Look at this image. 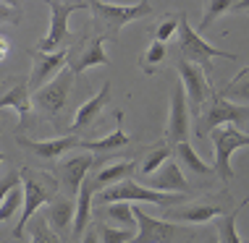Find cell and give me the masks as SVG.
<instances>
[{
    "mask_svg": "<svg viewBox=\"0 0 249 243\" xmlns=\"http://www.w3.org/2000/svg\"><path fill=\"white\" fill-rule=\"evenodd\" d=\"M21 183H24V207L18 214L16 227L11 230V238H21L24 227L29 225V220H35V212L45 204H53L58 199V178L45 170H35V167H24L21 170Z\"/></svg>",
    "mask_w": 249,
    "mask_h": 243,
    "instance_id": "obj_1",
    "label": "cell"
},
{
    "mask_svg": "<svg viewBox=\"0 0 249 243\" xmlns=\"http://www.w3.org/2000/svg\"><path fill=\"white\" fill-rule=\"evenodd\" d=\"M87 8L92 11V34L103 37L105 42H116L121 29L129 21L150 16L152 3L150 0H142V3H137V5H113V3L92 0V3H87Z\"/></svg>",
    "mask_w": 249,
    "mask_h": 243,
    "instance_id": "obj_2",
    "label": "cell"
},
{
    "mask_svg": "<svg viewBox=\"0 0 249 243\" xmlns=\"http://www.w3.org/2000/svg\"><path fill=\"white\" fill-rule=\"evenodd\" d=\"M178 50H181V60L194 63L205 71L207 79H213V58H226V60H236L233 52L218 50L210 42H205L202 34H197V29H192L186 16L181 13V26H178Z\"/></svg>",
    "mask_w": 249,
    "mask_h": 243,
    "instance_id": "obj_3",
    "label": "cell"
},
{
    "mask_svg": "<svg viewBox=\"0 0 249 243\" xmlns=\"http://www.w3.org/2000/svg\"><path fill=\"white\" fill-rule=\"evenodd\" d=\"M244 123H249V107L231 102L220 92H213L210 105L197 115V136L205 139L207 133H213L220 126H244Z\"/></svg>",
    "mask_w": 249,
    "mask_h": 243,
    "instance_id": "obj_4",
    "label": "cell"
},
{
    "mask_svg": "<svg viewBox=\"0 0 249 243\" xmlns=\"http://www.w3.org/2000/svg\"><path fill=\"white\" fill-rule=\"evenodd\" d=\"M210 139H213V149H215V162H213L215 173H218V178L223 183H231V178H233L231 157L236 149L249 146V133H244L236 126H220L210 133Z\"/></svg>",
    "mask_w": 249,
    "mask_h": 243,
    "instance_id": "obj_5",
    "label": "cell"
},
{
    "mask_svg": "<svg viewBox=\"0 0 249 243\" xmlns=\"http://www.w3.org/2000/svg\"><path fill=\"white\" fill-rule=\"evenodd\" d=\"M71 86H73V73L69 68H63L48 86H42L39 92L32 94V105H35L48 120L58 123V115L69 107Z\"/></svg>",
    "mask_w": 249,
    "mask_h": 243,
    "instance_id": "obj_6",
    "label": "cell"
},
{
    "mask_svg": "<svg viewBox=\"0 0 249 243\" xmlns=\"http://www.w3.org/2000/svg\"><path fill=\"white\" fill-rule=\"evenodd\" d=\"M50 8V29L48 34L37 42L39 52H60V47H66L71 42V29H69V18L73 11L87 8V3H66V0H53L48 3Z\"/></svg>",
    "mask_w": 249,
    "mask_h": 243,
    "instance_id": "obj_7",
    "label": "cell"
},
{
    "mask_svg": "<svg viewBox=\"0 0 249 243\" xmlns=\"http://www.w3.org/2000/svg\"><path fill=\"white\" fill-rule=\"evenodd\" d=\"M134 217H137V225H139V233L131 243H173L181 235L189 238V230L186 227L176 225V222H168V220H155L144 212L139 204H134Z\"/></svg>",
    "mask_w": 249,
    "mask_h": 243,
    "instance_id": "obj_8",
    "label": "cell"
},
{
    "mask_svg": "<svg viewBox=\"0 0 249 243\" xmlns=\"http://www.w3.org/2000/svg\"><path fill=\"white\" fill-rule=\"evenodd\" d=\"M103 45H105V39L89 32V34H84L71 50H66L69 52V71L73 76L84 73L87 68H92V65H110V58L105 55Z\"/></svg>",
    "mask_w": 249,
    "mask_h": 243,
    "instance_id": "obj_9",
    "label": "cell"
},
{
    "mask_svg": "<svg viewBox=\"0 0 249 243\" xmlns=\"http://www.w3.org/2000/svg\"><path fill=\"white\" fill-rule=\"evenodd\" d=\"M26 55L32 58V73H29V89L39 92L42 86H48L60 71L69 65V52H39V50H26Z\"/></svg>",
    "mask_w": 249,
    "mask_h": 243,
    "instance_id": "obj_10",
    "label": "cell"
},
{
    "mask_svg": "<svg viewBox=\"0 0 249 243\" xmlns=\"http://www.w3.org/2000/svg\"><path fill=\"white\" fill-rule=\"evenodd\" d=\"M165 136L173 146L189 141V97H186V89L181 81L171 92V115H168Z\"/></svg>",
    "mask_w": 249,
    "mask_h": 243,
    "instance_id": "obj_11",
    "label": "cell"
},
{
    "mask_svg": "<svg viewBox=\"0 0 249 243\" xmlns=\"http://www.w3.org/2000/svg\"><path fill=\"white\" fill-rule=\"evenodd\" d=\"M178 68V76H181V84L186 89V97H189V107L194 115L202 113V105H205L207 97H213V89H210V79L205 76V71L194 63H186V60L178 58L176 63Z\"/></svg>",
    "mask_w": 249,
    "mask_h": 243,
    "instance_id": "obj_12",
    "label": "cell"
},
{
    "mask_svg": "<svg viewBox=\"0 0 249 243\" xmlns=\"http://www.w3.org/2000/svg\"><path fill=\"white\" fill-rule=\"evenodd\" d=\"M95 165H97V157H92V154L69 157V160H63V162L55 167V178H58V183L63 186V191L69 194V196H79L84 180L89 178L87 173H89Z\"/></svg>",
    "mask_w": 249,
    "mask_h": 243,
    "instance_id": "obj_13",
    "label": "cell"
},
{
    "mask_svg": "<svg viewBox=\"0 0 249 243\" xmlns=\"http://www.w3.org/2000/svg\"><path fill=\"white\" fill-rule=\"evenodd\" d=\"M29 92H32L29 89V79H18L8 92L0 94V110H3V107H11V110H16V115H18V126H16L18 136H21L26 128L32 126V99H29Z\"/></svg>",
    "mask_w": 249,
    "mask_h": 243,
    "instance_id": "obj_14",
    "label": "cell"
},
{
    "mask_svg": "<svg viewBox=\"0 0 249 243\" xmlns=\"http://www.w3.org/2000/svg\"><path fill=\"white\" fill-rule=\"evenodd\" d=\"M16 144L26 149L29 154H37L42 160H58L60 154H66L69 149H79L82 146V139L76 133H69V136H60V139H50V141H32L26 136H16Z\"/></svg>",
    "mask_w": 249,
    "mask_h": 243,
    "instance_id": "obj_15",
    "label": "cell"
},
{
    "mask_svg": "<svg viewBox=\"0 0 249 243\" xmlns=\"http://www.w3.org/2000/svg\"><path fill=\"white\" fill-rule=\"evenodd\" d=\"M223 207L213 204V201H197V204H181V207H171L165 209L163 217H168V222H189V225H202V222H210L213 217H220Z\"/></svg>",
    "mask_w": 249,
    "mask_h": 243,
    "instance_id": "obj_16",
    "label": "cell"
},
{
    "mask_svg": "<svg viewBox=\"0 0 249 243\" xmlns=\"http://www.w3.org/2000/svg\"><path fill=\"white\" fill-rule=\"evenodd\" d=\"M147 188H155V191H163V194H189V183H186L184 173L176 162H165L152 178H147Z\"/></svg>",
    "mask_w": 249,
    "mask_h": 243,
    "instance_id": "obj_17",
    "label": "cell"
},
{
    "mask_svg": "<svg viewBox=\"0 0 249 243\" xmlns=\"http://www.w3.org/2000/svg\"><path fill=\"white\" fill-rule=\"evenodd\" d=\"M110 102V81H105L103 89H100L92 99H87V102L76 110V115H73V123H71V131H82V128H89L92 123L97 120V115L105 110V105Z\"/></svg>",
    "mask_w": 249,
    "mask_h": 243,
    "instance_id": "obj_18",
    "label": "cell"
},
{
    "mask_svg": "<svg viewBox=\"0 0 249 243\" xmlns=\"http://www.w3.org/2000/svg\"><path fill=\"white\" fill-rule=\"evenodd\" d=\"M134 173H137L134 160H121V162H113V165L100 167L97 175H89V178H92V186H95L97 191H105V188H110V186H118V183H124V180H131Z\"/></svg>",
    "mask_w": 249,
    "mask_h": 243,
    "instance_id": "obj_19",
    "label": "cell"
},
{
    "mask_svg": "<svg viewBox=\"0 0 249 243\" xmlns=\"http://www.w3.org/2000/svg\"><path fill=\"white\" fill-rule=\"evenodd\" d=\"M118 120H124V115H121V110H118ZM131 144V136L121 128V123H118V128L113 133H107V136H103V139H82V146L79 149H87V152H97V154H110V152H116V149H124V146H129Z\"/></svg>",
    "mask_w": 249,
    "mask_h": 243,
    "instance_id": "obj_20",
    "label": "cell"
},
{
    "mask_svg": "<svg viewBox=\"0 0 249 243\" xmlns=\"http://www.w3.org/2000/svg\"><path fill=\"white\" fill-rule=\"evenodd\" d=\"M97 188L92 186V178L84 180L82 191L76 196V214H73V235H84L89 230V220H92V196Z\"/></svg>",
    "mask_w": 249,
    "mask_h": 243,
    "instance_id": "obj_21",
    "label": "cell"
},
{
    "mask_svg": "<svg viewBox=\"0 0 249 243\" xmlns=\"http://www.w3.org/2000/svg\"><path fill=\"white\" fill-rule=\"evenodd\" d=\"M73 214H76V204H73L71 199H55V201L48 207L45 220H48V225H50L58 235H63L66 230H69Z\"/></svg>",
    "mask_w": 249,
    "mask_h": 243,
    "instance_id": "obj_22",
    "label": "cell"
},
{
    "mask_svg": "<svg viewBox=\"0 0 249 243\" xmlns=\"http://www.w3.org/2000/svg\"><path fill=\"white\" fill-rule=\"evenodd\" d=\"M173 152H176V157L184 162V167H186L189 173H194V175H210V173H215V167H210L207 162L199 160V154L192 149L189 141H184V144L173 146Z\"/></svg>",
    "mask_w": 249,
    "mask_h": 243,
    "instance_id": "obj_23",
    "label": "cell"
},
{
    "mask_svg": "<svg viewBox=\"0 0 249 243\" xmlns=\"http://www.w3.org/2000/svg\"><path fill=\"white\" fill-rule=\"evenodd\" d=\"M231 11H239L236 0H207V3H205V16H202V21L197 26V34H202V32H205L215 18L226 16V13H231Z\"/></svg>",
    "mask_w": 249,
    "mask_h": 243,
    "instance_id": "obj_24",
    "label": "cell"
},
{
    "mask_svg": "<svg viewBox=\"0 0 249 243\" xmlns=\"http://www.w3.org/2000/svg\"><path fill=\"white\" fill-rule=\"evenodd\" d=\"M100 217H110L113 222H118L121 227H126V230H134V209L129 201H116V204H107L105 209H100Z\"/></svg>",
    "mask_w": 249,
    "mask_h": 243,
    "instance_id": "obj_25",
    "label": "cell"
},
{
    "mask_svg": "<svg viewBox=\"0 0 249 243\" xmlns=\"http://www.w3.org/2000/svg\"><path fill=\"white\" fill-rule=\"evenodd\" d=\"M171 154H173V149H171L168 144H165V146H155V149L147 152L144 162L139 165V173H142L144 178H152V175L158 173L160 167H163L165 162H168V157H171Z\"/></svg>",
    "mask_w": 249,
    "mask_h": 243,
    "instance_id": "obj_26",
    "label": "cell"
},
{
    "mask_svg": "<svg viewBox=\"0 0 249 243\" xmlns=\"http://www.w3.org/2000/svg\"><path fill=\"white\" fill-rule=\"evenodd\" d=\"M241 207H247V201H241L233 212H228L226 217L218 220V238H220V243H244L239 238V230H236V217H239Z\"/></svg>",
    "mask_w": 249,
    "mask_h": 243,
    "instance_id": "obj_27",
    "label": "cell"
},
{
    "mask_svg": "<svg viewBox=\"0 0 249 243\" xmlns=\"http://www.w3.org/2000/svg\"><path fill=\"white\" fill-rule=\"evenodd\" d=\"M165 55H168V47L163 42H155V39H152V45L147 47L144 55L139 58V68H142L144 73H155V68L165 60Z\"/></svg>",
    "mask_w": 249,
    "mask_h": 243,
    "instance_id": "obj_28",
    "label": "cell"
},
{
    "mask_svg": "<svg viewBox=\"0 0 249 243\" xmlns=\"http://www.w3.org/2000/svg\"><path fill=\"white\" fill-rule=\"evenodd\" d=\"M247 71H249V68H244V71H241V73H239V76L233 79V81H228V84H226V89L220 92L226 99H231V102L236 99V105H239V102H249V79L244 81Z\"/></svg>",
    "mask_w": 249,
    "mask_h": 243,
    "instance_id": "obj_29",
    "label": "cell"
},
{
    "mask_svg": "<svg viewBox=\"0 0 249 243\" xmlns=\"http://www.w3.org/2000/svg\"><path fill=\"white\" fill-rule=\"evenodd\" d=\"M97 235H100V243H131L137 235L134 230H126V227H110L105 222L97 225Z\"/></svg>",
    "mask_w": 249,
    "mask_h": 243,
    "instance_id": "obj_30",
    "label": "cell"
},
{
    "mask_svg": "<svg viewBox=\"0 0 249 243\" xmlns=\"http://www.w3.org/2000/svg\"><path fill=\"white\" fill-rule=\"evenodd\" d=\"M29 235H32V243H60L58 233L50 230L45 217H35L29 222Z\"/></svg>",
    "mask_w": 249,
    "mask_h": 243,
    "instance_id": "obj_31",
    "label": "cell"
},
{
    "mask_svg": "<svg viewBox=\"0 0 249 243\" xmlns=\"http://www.w3.org/2000/svg\"><path fill=\"white\" fill-rule=\"evenodd\" d=\"M178 26H181V16H165L163 21L155 26V42H163L165 45L168 39L178 32Z\"/></svg>",
    "mask_w": 249,
    "mask_h": 243,
    "instance_id": "obj_32",
    "label": "cell"
},
{
    "mask_svg": "<svg viewBox=\"0 0 249 243\" xmlns=\"http://www.w3.org/2000/svg\"><path fill=\"white\" fill-rule=\"evenodd\" d=\"M18 207H24V188H16V191H11V196L0 204V222L11 220L13 214L18 212Z\"/></svg>",
    "mask_w": 249,
    "mask_h": 243,
    "instance_id": "obj_33",
    "label": "cell"
},
{
    "mask_svg": "<svg viewBox=\"0 0 249 243\" xmlns=\"http://www.w3.org/2000/svg\"><path fill=\"white\" fill-rule=\"evenodd\" d=\"M18 183H21V173H8L0 178V204L11 196V191H16Z\"/></svg>",
    "mask_w": 249,
    "mask_h": 243,
    "instance_id": "obj_34",
    "label": "cell"
},
{
    "mask_svg": "<svg viewBox=\"0 0 249 243\" xmlns=\"http://www.w3.org/2000/svg\"><path fill=\"white\" fill-rule=\"evenodd\" d=\"M18 24L21 21V8L16 3H3L0 0V24Z\"/></svg>",
    "mask_w": 249,
    "mask_h": 243,
    "instance_id": "obj_35",
    "label": "cell"
},
{
    "mask_svg": "<svg viewBox=\"0 0 249 243\" xmlns=\"http://www.w3.org/2000/svg\"><path fill=\"white\" fill-rule=\"evenodd\" d=\"M8 52H11V39L0 34V63H3L5 58H8Z\"/></svg>",
    "mask_w": 249,
    "mask_h": 243,
    "instance_id": "obj_36",
    "label": "cell"
},
{
    "mask_svg": "<svg viewBox=\"0 0 249 243\" xmlns=\"http://www.w3.org/2000/svg\"><path fill=\"white\" fill-rule=\"evenodd\" d=\"M82 243H100V235H97V227H89L84 235H82Z\"/></svg>",
    "mask_w": 249,
    "mask_h": 243,
    "instance_id": "obj_37",
    "label": "cell"
},
{
    "mask_svg": "<svg viewBox=\"0 0 249 243\" xmlns=\"http://www.w3.org/2000/svg\"><path fill=\"white\" fill-rule=\"evenodd\" d=\"M0 165H3V154H0Z\"/></svg>",
    "mask_w": 249,
    "mask_h": 243,
    "instance_id": "obj_38",
    "label": "cell"
},
{
    "mask_svg": "<svg viewBox=\"0 0 249 243\" xmlns=\"http://www.w3.org/2000/svg\"><path fill=\"white\" fill-rule=\"evenodd\" d=\"M207 243H215V241H207Z\"/></svg>",
    "mask_w": 249,
    "mask_h": 243,
    "instance_id": "obj_39",
    "label": "cell"
},
{
    "mask_svg": "<svg viewBox=\"0 0 249 243\" xmlns=\"http://www.w3.org/2000/svg\"><path fill=\"white\" fill-rule=\"evenodd\" d=\"M247 243H249V241H247Z\"/></svg>",
    "mask_w": 249,
    "mask_h": 243,
    "instance_id": "obj_40",
    "label": "cell"
}]
</instances>
